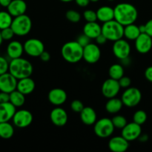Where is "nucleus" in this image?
<instances>
[{"label":"nucleus","mask_w":152,"mask_h":152,"mask_svg":"<svg viewBox=\"0 0 152 152\" xmlns=\"http://www.w3.org/2000/svg\"><path fill=\"white\" fill-rule=\"evenodd\" d=\"M114 19L123 26L134 23L138 17L136 7L130 3H120L114 7Z\"/></svg>","instance_id":"nucleus-1"},{"label":"nucleus","mask_w":152,"mask_h":152,"mask_svg":"<svg viewBox=\"0 0 152 152\" xmlns=\"http://www.w3.org/2000/svg\"><path fill=\"white\" fill-rule=\"evenodd\" d=\"M34 68L29 60L22 57L11 59L9 64V72L18 80L32 75Z\"/></svg>","instance_id":"nucleus-2"},{"label":"nucleus","mask_w":152,"mask_h":152,"mask_svg":"<svg viewBox=\"0 0 152 152\" xmlns=\"http://www.w3.org/2000/svg\"><path fill=\"white\" fill-rule=\"evenodd\" d=\"M62 58L69 63H77L83 59V47L77 41L65 43L61 48Z\"/></svg>","instance_id":"nucleus-3"},{"label":"nucleus","mask_w":152,"mask_h":152,"mask_svg":"<svg viewBox=\"0 0 152 152\" xmlns=\"http://www.w3.org/2000/svg\"><path fill=\"white\" fill-rule=\"evenodd\" d=\"M102 34L108 41L115 42L124 37V26L115 19L103 23L102 25Z\"/></svg>","instance_id":"nucleus-4"},{"label":"nucleus","mask_w":152,"mask_h":152,"mask_svg":"<svg viewBox=\"0 0 152 152\" xmlns=\"http://www.w3.org/2000/svg\"><path fill=\"white\" fill-rule=\"evenodd\" d=\"M10 27L13 29L15 35L18 37H24L31 32L32 29V21L28 15H21L13 17Z\"/></svg>","instance_id":"nucleus-5"},{"label":"nucleus","mask_w":152,"mask_h":152,"mask_svg":"<svg viewBox=\"0 0 152 152\" xmlns=\"http://www.w3.org/2000/svg\"><path fill=\"white\" fill-rule=\"evenodd\" d=\"M115 130L112 120L105 117L96 120L94 125V132L95 134L100 138H108L111 137Z\"/></svg>","instance_id":"nucleus-6"},{"label":"nucleus","mask_w":152,"mask_h":152,"mask_svg":"<svg viewBox=\"0 0 152 152\" xmlns=\"http://www.w3.org/2000/svg\"><path fill=\"white\" fill-rule=\"evenodd\" d=\"M123 105L128 108H134L139 105L142 99V93L138 88L129 87L124 91L121 96Z\"/></svg>","instance_id":"nucleus-7"},{"label":"nucleus","mask_w":152,"mask_h":152,"mask_svg":"<svg viewBox=\"0 0 152 152\" xmlns=\"http://www.w3.org/2000/svg\"><path fill=\"white\" fill-rule=\"evenodd\" d=\"M23 46L25 53L31 57H39L41 53L45 50L44 44L39 39H29L25 41Z\"/></svg>","instance_id":"nucleus-8"},{"label":"nucleus","mask_w":152,"mask_h":152,"mask_svg":"<svg viewBox=\"0 0 152 152\" xmlns=\"http://www.w3.org/2000/svg\"><path fill=\"white\" fill-rule=\"evenodd\" d=\"M131 45L129 42L123 38L114 42L112 46V51L117 59L123 60L129 57L131 53Z\"/></svg>","instance_id":"nucleus-9"},{"label":"nucleus","mask_w":152,"mask_h":152,"mask_svg":"<svg viewBox=\"0 0 152 152\" xmlns=\"http://www.w3.org/2000/svg\"><path fill=\"white\" fill-rule=\"evenodd\" d=\"M33 119L34 117L31 111L26 109H21L16 111L12 120L16 127L19 129H25L31 126Z\"/></svg>","instance_id":"nucleus-10"},{"label":"nucleus","mask_w":152,"mask_h":152,"mask_svg":"<svg viewBox=\"0 0 152 152\" xmlns=\"http://www.w3.org/2000/svg\"><path fill=\"white\" fill-rule=\"evenodd\" d=\"M101 50L99 45L89 43L83 48V59L88 64H95L100 59Z\"/></svg>","instance_id":"nucleus-11"},{"label":"nucleus","mask_w":152,"mask_h":152,"mask_svg":"<svg viewBox=\"0 0 152 152\" xmlns=\"http://www.w3.org/2000/svg\"><path fill=\"white\" fill-rule=\"evenodd\" d=\"M121 87L119 84L118 80L112 78L105 80L102 86V94L107 99L116 97L120 92Z\"/></svg>","instance_id":"nucleus-12"},{"label":"nucleus","mask_w":152,"mask_h":152,"mask_svg":"<svg viewBox=\"0 0 152 152\" xmlns=\"http://www.w3.org/2000/svg\"><path fill=\"white\" fill-rule=\"evenodd\" d=\"M141 134H142L141 126L134 122L127 123V125L122 129L121 132L122 136L129 142L137 140Z\"/></svg>","instance_id":"nucleus-13"},{"label":"nucleus","mask_w":152,"mask_h":152,"mask_svg":"<svg viewBox=\"0 0 152 152\" xmlns=\"http://www.w3.org/2000/svg\"><path fill=\"white\" fill-rule=\"evenodd\" d=\"M18 80L10 72L0 75V91L11 93L17 87Z\"/></svg>","instance_id":"nucleus-14"},{"label":"nucleus","mask_w":152,"mask_h":152,"mask_svg":"<svg viewBox=\"0 0 152 152\" xmlns=\"http://www.w3.org/2000/svg\"><path fill=\"white\" fill-rule=\"evenodd\" d=\"M50 119L51 123L57 127H62L68 123V116L66 111L60 106H56L50 111Z\"/></svg>","instance_id":"nucleus-15"},{"label":"nucleus","mask_w":152,"mask_h":152,"mask_svg":"<svg viewBox=\"0 0 152 152\" xmlns=\"http://www.w3.org/2000/svg\"><path fill=\"white\" fill-rule=\"evenodd\" d=\"M135 48L140 53H148L152 48V37L145 33L140 34L135 39Z\"/></svg>","instance_id":"nucleus-16"},{"label":"nucleus","mask_w":152,"mask_h":152,"mask_svg":"<svg viewBox=\"0 0 152 152\" xmlns=\"http://www.w3.org/2000/svg\"><path fill=\"white\" fill-rule=\"evenodd\" d=\"M48 100L52 105L55 106H61L66 102L68 99V95L66 91L62 88H55L49 91L48 95Z\"/></svg>","instance_id":"nucleus-17"},{"label":"nucleus","mask_w":152,"mask_h":152,"mask_svg":"<svg viewBox=\"0 0 152 152\" xmlns=\"http://www.w3.org/2000/svg\"><path fill=\"white\" fill-rule=\"evenodd\" d=\"M108 148L112 152H125L129 148V141L123 136H115L110 139Z\"/></svg>","instance_id":"nucleus-18"},{"label":"nucleus","mask_w":152,"mask_h":152,"mask_svg":"<svg viewBox=\"0 0 152 152\" xmlns=\"http://www.w3.org/2000/svg\"><path fill=\"white\" fill-rule=\"evenodd\" d=\"M16 111V108L10 102L0 103V123L9 122Z\"/></svg>","instance_id":"nucleus-19"},{"label":"nucleus","mask_w":152,"mask_h":152,"mask_svg":"<svg viewBox=\"0 0 152 152\" xmlns=\"http://www.w3.org/2000/svg\"><path fill=\"white\" fill-rule=\"evenodd\" d=\"M7 11L13 17L25 14L27 10V4L24 0H12L9 4Z\"/></svg>","instance_id":"nucleus-20"},{"label":"nucleus","mask_w":152,"mask_h":152,"mask_svg":"<svg viewBox=\"0 0 152 152\" xmlns=\"http://www.w3.org/2000/svg\"><path fill=\"white\" fill-rule=\"evenodd\" d=\"M35 87L36 84L34 80L31 77H25V78L20 79L18 80L16 90L26 96V95H29L33 93L34 91L35 90Z\"/></svg>","instance_id":"nucleus-21"},{"label":"nucleus","mask_w":152,"mask_h":152,"mask_svg":"<svg viewBox=\"0 0 152 152\" xmlns=\"http://www.w3.org/2000/svg\"><path fill=\"white\" fill-rule=\"evenodd\" d=\"M80 114L82 123L86 126H93L97 120L96 111L91 107H85Z\"/></svg>","instance_id":"nucleus-22"},{"label":"nucleus","mask_w":152,"mask_h":152,"mask_svg":"<svg viewBox=\"0 0 152 152\" xmlns=\"http://www.w3.org/2000/svg\"><path fill=\"white\" fill-rule=\"evenodd\" d=\"M24 52L23 45L16 40L10 42L7 47V54L10 59L22 57Z\"/></svg>","instance_id":"nucleus-23"},{"label":"nucleus","mask_w":152,"mask_h":152,"mask_svg":"<svg viewBox=\"0 0 152 152\" xmlns=\"http://www.w3.org/2000/svg\"><path fill=\"white\" fill-rule=\"evenodd\" d=\"M83 34L88 36L91 39H95L102 34V26L96 22H86L83 28Z\"/></svg>","instance_id":"nucleus-24"},{"label":"nucleus","mask_w":152,"mask_h":152,"mask_svg":"<svg viewBox=\"0 0 152 152\" xmlns=\"http://www.w3.org/2000/svg\"><path fill=\"white\" fill-rule=\"evenodd\" d=\"M96 12L97 20L102 23L114 19V9L110 6H102Z\"/></svg>","instance_id":"nucleus-25"},{"label":"nucleus","mask_w":152,"mask_h":152,"mask_svg":"<svg viewBox=\"0 0 152 152\" xmlns=\"http://www.w3.org/2000/svg\"><path fill=\"white\" fill-rule=\"evenodd\" d=\"M123 105H123L122 99H119L116 96V97L108 99L105 104V110L109 114H116L121 111Z\"/></svg>","instance_id":"nucleus-26"},{"label":"nucleus","mask_w":152,"mask_h":152,"mask_svg":"<svg viewBox=\"0 0 152 152\" xmlns=\"http://www.w3.org/2000/svg\"><path fill=\"white\" fill-rule=\"evenodd\" d=\"M140 27L135 25L134 23L124 26V37L127 40L135 41V39L140 35Z\"/></svg>","instance_id":"nucleus-27"},{"label":"nucleus","mask_w":152,"mask_h":152,"mask_svg":"<svg viewBox=\"0 0 152 152\" xmlns=\"http://www.w3.org/2000/svg\"><path fill=\"white\" fill-rule=\"evenodd\" d=\"M10 102L16 108H20L25 102V95L16 89L10 93Z\"/></svg>","instance_id":"nucleus-28"},{"label":"nucleus","mask_w":152,"mask_h":152,"mask_svg":"<svg viewBox=\"0 0 152 152\" xmlns=\"http://www.w3.org/2000/svg\"><path fill=\"white\" fill-rule=\"evenodd\" d=\"M14 134V128L9 122L0 123V137L10 139Z\"/></svg>","instance_id":"nucleus-29"},{"label":"nucleus","mask_w":152,"mask_h":152,"mask_svg":"<svg viewBox=\"0 0 152 152\" xmlns=\"http://www.w3.org/2000/svg\"><path fill=\"white\" fill-rule=\"evenodd\" d=\"M108 75L110 78L119 80L124 76V68L121 64H114L108 69Z\"/></svg>","instance_id":"nucleus-30"},{"label":"nucleus","mask_w":152,"mask_h":152,"mask_svg":"<svg viewBox=\"0 0 152 152\" xmlns=\"http://www.w3.org/2000/svg\"><path fill=\"white\" fill-rule=\"evenodd\" d=\"M13 16L8 11H0V30L11 26Z\"/></svg>","instance_id":"nucleus-31"},{"label":"nucleus","mask_w":152,"mask_h":152,"mask_svg":"<svg viewBox=\"0 0 152 152\" xmlns=\"http://www.w3.org/2000/svg\"><path fill=\"white\" fill-rule=\"evenodd\" d=\"M111 120H112V123L113 124H114L115 129H121V130L126 126V125H127L128 123L127 120H126V117L123 115H119V114L114 116V117L111 119Z\"/></svg>","instance_id":"nucleus-32"},{"label":"nucleus","mask_w":152,"mask_h":152,"mask_svg":"<svg viewBox=\"0 0 152 152\" xmlns=\"http://www.w3.org/2000/svg\"><path fill=\"white\" fill-rule=\"evenodd\" d=\"M147 118H148V117H147V114L145 111L138 110L134 114L133 122L142 126L146 122Z\"/></svg>","instance_id":"nucleus-33"},{"label":"nucleus","mask_w":152,"mask_h":152,"mask_svg":"<svg viewBox=\"0 0 152 152\" xmlns=\"http://www.w3.org/2000/svg\"><path fill=\"white\" fill-rule=\"evenodd\" d=\"M65 17L72 23H78L81 20V15L75 10H68L65 13Z\"/></svg>","instance_id":"nucleus-34"},{"label":"nucleus","mask_w":152,"mask_h":152,"mask_svg":"<svg viewBox=\"0 0 152 152\" xmlns=\"http://www.w3.org/2000/svg\"><path fill=\"white\" fill-rule=\"evenodd\" d=\"M83 17L87 22H96V20H97L96 12L93 10H85L84 13H83Z\"/></svg>","instance_id":"nucleus-35"},{"label":"nucleus","mask_w":152,"mask_h":152,"mask_svg":"<svg viewBox=\"0 0 152 152\" xmlns=\"http://www.w3.org/2000/svg\"><path fill=\"white\" fill-rule=\"evenodd\" d=\"M1 37H2L3 41H9V40L12 39L13 38L15 34L11 27H9V28L1 30Z\"/></svg>","instance_id":"nucleus-36"},{"label":"nucleus","mask_w":152,"mask_h":152,"mask_svg":"<svg viewBox=\"0 0 152 152\" xmlns=\"http://www.w3.org/2000/svg\"><path fill=\"white\" fill-rule=\"evenodd\" d=\"M84 108V104L79 99H75V100L72 101L71 104V110L75 113H80Z\"/></svg>","instance_id":"nucleus-37"},{"label":"nucleus","mask_w":152,"mask_h":152,"mask_svg":"<svg viewBox=\"0 0 152 152\" xmlns=\"http://www.w3.org/2000/svg\"><path fill=\"white\" fill-rule=\"evenodd\" d=\"M9 64L8 61L3 56H0V75L9 71Z\"/></svg>","instance_id":"nucleus-38"},{"label":"nucleus","mask_w":152,"mask_h":152,"mask_svg":"<svg viewBox=\"0 0 152 152\" xmlns=\"http://www.w3.org/2000/svg\"><path fill=\"white\" fill-rule=\"evenodd\" d=\"M118 82L121 88L126 89L131 87V85H132V80L129 77H126V76H123V77H121L118 80Z\"/></svg>","instance_id":"nucleus-39"},{"label":"nucleus","mask_w":152,"mask_h":152,"mask_svg":"<svg viewBox=\"0 0 152 152\" xmlns=\"http://www.w3.org/2000/svg\"><path fill=\"white\" fill-rule=\"evenodd\" d=\"M76 41H77L80 45L83 46V47L84 48L86 47V45H88L89 43H91V39L89 38L88 36H86L85 34H83L77 37Z\"/></svg>","instance_id":"nucleus-40"},{"label":"nucleus","mask_w":152,"mask_h":152,"mask_svg":"<svg viewBox=\"0 0 152 152\" xmlns=\"http://www.w3.org/2000/svg\"><path fill=\"white\" fill-rule=\"evenodd\" d=\"M145 27V33L152 37V19L148 20L144 25Z\"/></svg>","instance_id":"nucleus-41"},{"label":"nucleus","mask_w":152,"mask_h":152,"mask_svg":"<svg viewBox=\"0 0 152 152\" xmlns=\"http://www.w3.org/2000/svg\"><path fill=\"white\" fill-rule=\"evenodd\" d=\"M10 102V94L0 91V103Z\"/></svg>","instance_id":"nucleus-42"},{"label":"nucleus","mask_w":152,"mask_h":152,"mask_svg":"<svg viewBox=\"0 0 152 152\" xmlns=\"http://www.w3.org/2000/svg\"><path fill=\"white\" fill-rule=\"evenodd\" d=\"M95 40H96V44L99 45H102L105 44V43H106V42L108 41V39H106V37H105L102 34H99V35L98 36L96 39H95Z\"/></svg>","instance_id":"nucleus-43"},{"label":"nucleus","mask_w":152,"mask_h":152,"mask_svg":"<svg viewBox=\"0 0 152 152\" xmlns=\"http://www.w3.org/2000/svg\"><path fill=\"white\" fill-rule=\"evenodd\" d=\"M145 77L148 82L152 83V66H149L145 69Z\"/></svg>","instance_id":"nucleus-44"},{"label":"nucleus","mask_w":152,"mask_h":152,"mask_svg":"<svg viewBox=\"0 0 152 152\" xmlns=\"http://www.w3.org/2000/svg\"><path fill=\"white\" fill-rule=\"evenodd\" d=\"M39 58L42 62H48L50 59V55L48 52L46 51V50H45L44 51L41 53V55L39 56Z\"/></svg>","instance_id":"nucleus-45"},{"label":"nucleus","mask_w":152,"mask_h":152,"mask_svg":"<svg viewBox=\"0 0 152 152\" xmlns=\"http://www.w3.org/2000/svg\"><path fill=\"white\" fill-rule=\"evenodd\" d=\"M74 1H76L77 5L80 6V7H87L91 2L90 0H74Z\"/></svg>","instance_id":"nucleus-46"},{"label":"nucleus","mask_w":152,"mask_h":152,"mask_svg":"<svg viewBox=\"0 0 152 152\" xmlns=\"http://www.w3.org/2000/svg\"><path fill=\"white\" fill-rule=\"evenodd\" d=\"M11 1L12 0H0V5H1V7H7Z\"/></svg>","instance_id":"nucleus-47"},{"label":"nucleus","mask_w":152,"mask_h":152,"mask_svg":"<svg viewBox=\"0 0 152 152\" xmlns=\"http://www.w3.org/2000/svg\"><path fill=\"white\" fill-rule=\"evenodd\" d=\"M138 139H139V140L140 141V142H147V141H148V136L146 134H141V135L139 137V138H138Z\"/></svg>","instance_id":"nucleus-48"},{"label":"nucleus","mask_w":152,"mask_h":152,"mask_svg":"<svg viewBox=\"0 0 152 152\" xmlns=\"http://www.w3.org/2000/svg\"><path fill=\"white\" fill-rule=\"evenodd\" d=\"M62 2H71V1H74V0H60Z\"/></svg>","instance_id":"nucleus-49"},{"label":"nucleus","mask_w":152,"mask_h":152,"mask_svg":"<svg viewBox=\"0 0 152 152\" xmlns=\"http://www.w3.org/2000/svg\"><path fill=\"white\" fill-rule=\"evenodd\" d=\"M2 42H3V39H2V37H1V30H0V45H1Z\"/></svg>","instance_id":"nucleus-50"},{"label":"nucleus","mask_w":152,"mask_h":152,"mask_svg":"<svg viewBox=\"0 0 152 152\" xmlns=\"http://www.w3.org/2000/svg\"><path fill=\"white\" fill-rule=\"evenodd\" d=\"M91 2H97V1H99V0H90Z\"/></svg>","instance_id":"nucleus-51"},{"label":"nucleus","mask_w":152,"mask_h":152,"mask_svg":"<svg viewBox=\"0 0 152 152\" xmlns=\"http://www.w3.org/2000/svg\"><path fill=\"white\" fill-rule=\"evenodd\" d=\"M108 1H114V0H108Z\"/></svg>","instance_id":"nucleus-52"},{"label":"nucleus","mask_w":152,"mask_h":152,"mask_svg":"<svg viewBox=\"0 0 152 152\" xmlns=\"http://www.w3.org/2000/svg\"><path fill=\"white\" fill-rule=\"evenodd\" d=\"M1 6L0 5V11H1Z\"/></svg>","instance_id":"nucleus-53"}]
</instances>
